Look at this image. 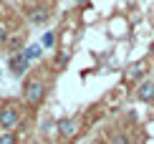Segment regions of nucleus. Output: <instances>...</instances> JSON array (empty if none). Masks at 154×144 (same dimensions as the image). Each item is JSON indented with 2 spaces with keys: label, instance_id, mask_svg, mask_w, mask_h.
Here are the masks:
<instances>
[{
  "label": "nucleus",
  "instance_id": "obj_1",
  "mask_svg": "<svg viewBox=\"0 0 154 144\" xmlns=\"http://www.w3.org/2000/svg\"><path fill=\"white\" fill-rule=\"evenodd\" d=\"M43 99H46V83L43 81H28L25 83V101L38 106Z\"/></svg>",
  "mask_w": 154,
  "mask_h": 144
},
{
  "label": "nucleus",
  "instance_id": "obj_2",
  "mask_svg": "<svg viewBox=\"0 0 154 144\" xmlns=\"http://www.w3.org/2000/svg\"><path fill=\"white\" fill-rule=\"evenodd\" d=\"M18 121H20V116H18L15 106H3L0 109V129H3V132H10Z\"/></svg>",
  "mask_w": 154,
  "mask_h": 144
},
{
  "label": "nucleus",
  "instance_id": "obj_3",
  "mask_svg": "<svg viewBox=\"0 0 154 144\" xmlns=\"http://www.w3.org/2000/svg\"><path fill=\"white\" fill-rule=\"evenodd\" d=\"M30 66V61L25 58V53L20 51V53H13L10 56V71H13V76H23L25 71H28Z\"/></svg>",
  "mask_w": 154,
  "mask_h": 144
},
{
  "label": "nucleus",
  "instance_id": "obj_4",
  "mask_svg": "<svg viewBox=\"0 0 154 144\" xmlns=\"http://www.w3.org/2000/svg\"><path fill=\"white\" fill-rule=\"evenodd\" d=\"M56 132H58L63 139H71V136H76V121L73 119H61L56 124Z\"/></svg>",
  "mask_w": 154,
  "mask_h": 144
},
{
  "label": "nucleus",
  "instance_id": "obj_5",
  "mask_svg": "<svg viewBox=\"0 0 154 144\" xmlns=\"http://www.w3.org/2000/svg\"><path fill=\"white\" fill-rule=\"evenodd\" d=\"M137 96L142 101H154V83L152 81H142L139 89H137Z\"/></svg>",
  "mask_w": 154,
  "mask_h": 144
},
{
  "label": "nucleus",
  "instance_id": "obj_6",
  "mask_svg": "<svg viewBox=\"0 0 154 144\" xmlns=\"http://www.w3.org/2000/svg\"><path fill=\"white\" fill-rule=\"evenodd\" d=\"M23 53L28 61H38V58L43 56V45L41 43H33V45H28V48H23Z\"/></svg>",
  "mask_w": 154,
  "mask_h": 144
},
{
  "label": "nucleus",
  "instance_id": "obj_7",
  "mask_svg": "<svg viewBox=\"0 0 154 144\" xmlns=\"http://www.w3.org/2000/svg\"><path fill=\"white\" fill-rule=\"evenodd\" d=\"M144 68H146V63H144V61H137L134 66L126 68V78H129V81H131V78H139V76L144 74Z\"/></svg>",
  "mask_w": 154,
  "mask_h": 144
},
{
  "label": "nucleus",
  "instance_id": "obj_8",
  "mask_svg": "<svg viewBox=\"0 0 154 144\" xmlns=\"http://www.w3.org/2000/svg\"><path fill=\"white\" fill-rule=\"evenodd\" d=\"M46 20H48V10L46 8H33V13H30V23L41 25V23H46Z\"/></svg>",
  "mask_w": 154,
  "mask_h": 144
},
{
  "label": "nucleus",
  "instance_id": "obj_9",
  "mask_svg": "<svg viewBox=\"0 0 154 144\" xmlns=\"http://www.w3.org/2000/svg\"><path fill=\"white\" fill-rule=\"evenodd\" d=\"M53 43H56V36H53V30H46L41 38V45L43 48H53Z\"/></svg>",
  "mask_w": 154,
  "mask_h": 144
},
{
  "label": "nucleus",
  "instance_id": "obj_10",
  "mask_svg": "<svg viewBox=\"0 0 154 144\" xmlns=\"http://www.w3.org/2000/svg\"><path fill=\"white\" fill-rule=\"evenodd\" d=\"M0 144H15V134L13 132H0Z\"/></svg>",
  "mask_w": 154,
  "mask_h": 144
},
{
  "label": "nucleus",
  "instance_id": "obj_11",
  "mask_svg": "<svg viewBox=\"0 0 154 144\" xmlns=\"http://www.w3.org/2000/svg\"><path fill=\"white\" fill-rule=\"evenodd\" d=\"M111 144H129V139H126L124 134H116V136L111 139Z\"/></svg>",
  "mask_w": 154,
  "mask_h": 144
},
{
  "label": "nucleus",
  "instance_id": "obj_12",
  "mask_svg": "<svg viewBox=\"0 0 154 144\" xmlns=\"http://www.w3.org/2000/svg\"><path fill=\"white\" fill-rule=\"evenodd\" d=\"M56 63H58V66H66V63H68V53H58V61H56Z\"/></svg>",
  "mask_w": 154,
  "mask_h": 144
},
{
  "label": "nucleus",
  "instance_id": "obj_13",
  "mask_svg": "<svg viewBox=\"0 0 154 144\" xmlns=\"http://www.w3.org/2000/svg\"><path fill=\"white\" fill-rule=\"evenodd\" d=\"M8 41V30H5V25H0V45Z\"/></svg>",
  "mask_w": 154,
  "mask_h": 144
},
{
  "label": "nucleus",
  "instance_id": "obj_14",
  "mask_svg": "<svg viewBox=\"0 0 154 144\" xmlns=\"http://www.w3.org/2000/svg\"><path fill=\"white\" fill-rule=\"evenodd\" d=\"M152 53H154V43H152Z\"/></svg>",
  "mask_w": 154,
  "mask_h": 144
},
{
  "label": "nucleus",
  "instance_id": "obj_15",
  "mask_svg": "<svg viewBox=\"0 0 154 144\" xmlns=\"http://www.w3.org/2000/svg\"><path fill=\"white\" fill-rule=\"evenodd\" d=\"M76 3H83V0H76Z\"/></svg>",
  "mask_w": 154,
  "mask_h": 144
}]
</instances>
